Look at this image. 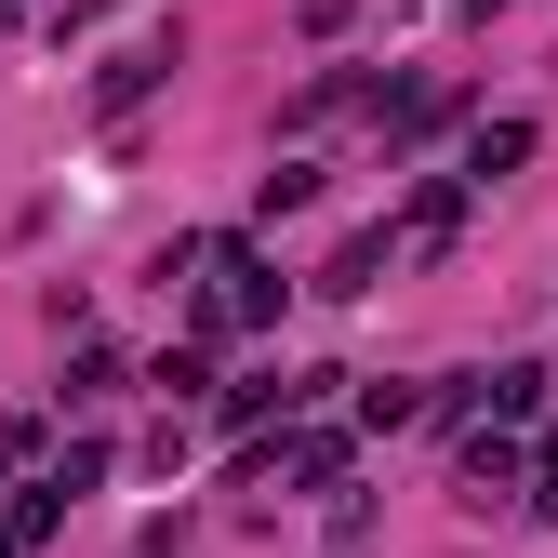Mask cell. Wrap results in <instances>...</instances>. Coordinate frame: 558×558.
<instances>
[{
    "instance_id": "5b68a950",
    "label": "cell",
    "mask_w": 558,
    "mask_h": 558,
    "mask_svg": "<svg viewBox=\"0 0 558 558\" xmlns=\"http://www.w3.org/2000/svg\"><path fill=\"white\" fill-rule=\"evenodd\" d=\"M532 147H545L532 120H478V147H465V186H506V173H532Z\"/></svg>"
},
{
    "instance_id": "7c38bea8",
    "label": "cell",
    "mask_w": 558,
    "mask_h": 558,
    "mask_svg": "<svg viewBox=\"0 0 558 558\" xmlns=\"http://www.w3.org/2000/svg\"><path fill=\"white\" fill-rule=\"evenodd\" d=\"M107 465H120L107 439H66V465H53V493H66V506H81V493H94V478H107Z\"/></svg>"
},
{
    "instance_id": "52a82bcc",
    "label": "cell",
    "mask_w": 558,
    "mask_h": 558,
    "mask_svg": "<svg viewBox=\"0 0 558 558\" xmlns=\"http://www.w3.org/2000/svg\"><path fill=\"white\" fill-rule=\"evenodd\" d=\"M532 412H545V373H532V360L478 373V426H532Z\"/></svg>"
},
{
    "instance_id": "30bf717a",
    "label": "cell",
    "mask_w": 558,
    "mask_h": 558,
    "mask_svg": "<svg viewBox=\"0 0 558 558\" xmlns=\"http://www.w3.org/2000/svg\"><path fill=\"white\" fill-rule=\"evenodd\" d=\"M386 253H399V227H386V240H345V253L319 266V293H373V266H386Z\"/></svg>"
},
{
    "instance_id": "277c9868",
    "label": "cell",
    "mask_w": 558,
    "mask_h": 558,
    "mask_svg": "<svg viewBox=\"0 0 558 558\" xmlns=\"http://www.w3.org/2000/svg\"><path fill=\"white\" fill-rule=\"evenodd\" d=\"M465 199H478L465 173H426V186H412V214H399V253H439V240L465 227Z\"/></svg>"
},
{
    "instance_id": "9c48e42d",
    "label": "cell",
    "mask_w": 558,
    "mask_h": 558,
    "mask_svg": "<svg viewBox=\"0 0 558 558\" xmlns=\"http://www.w3.org/2000/svg\"><path fill=\"white\" fill-rule=\"evenodd\" d=\"M147 386H160V399H214V345H160Z\"/></svg>"
},
{
    "instance_id": "7a4b0ae2",
    "label": "cell",
    "mask_w": 558,
    "mask_h": 558,
    "mask_svg": "<svg viewBox=\"0 0 558 558\" xmlns=\"http://www.w3.org/2000/svg\"><path fill=\"white\" fill-rule=\"evenodd\" d=\"M173 53H186V27H147L133 53H107V66H94V107H107V120H120V107H147V94L173 81Z\"/></svg>"
},
{
    "instance_id": "5bb4252c",
    "label": "cell",
    "mask_w": 558,
    "mask_h": 558,
    "mask_svg": "<svg viewBox=\"0 0 558 558\" xmlns=\"http://www.w3.org/2000/svg\"><path fill=\"white\" fill-rule=\"evenodd\" d=\"M0 14H27V0H0Z\"/></svg>"
},
{
    "instance_id": "4fadbf2b",
    "label": "cell",
    "mask_w": 558,
    "mask_h": 558,
    "mask_svg": "<svg viewBox=\"0 0 558 558\" xmlns=\"http://www.w3.org/2000/svg\"><path fill=\"white\" fill-rule=\"evenodd\" d=\"M0 478H40V412H14V426H0Z\"/></svg>"
},
{
    "instance_id": "8fae6325",
    "label": "cell",
    "mask_w": 558,
    "mask_h": 558,
    "mask_svg": "<svg viewBox=\"0 0 558 558\" xmlns=\"http://www.w3.org/2000/svg\"><path fill=\"white\" fill-rule=\"evenodd\" d=\"M360 94H373V81H360V66H319V81L293 94V133H306V120H332V107H360Z\"/></svg>"
},
{
    "instance_id": "3957f363",
    "label": "cell",
    "mask_w": 558,
    "mask_h": 558,
    "mask_svg": "<svg viewBox=\"0 0 558 558\" xmlns=\"http://www.w3.org/2000/svg\"><path fill=\"white\" fill-rule=\"evenodd\" d=\"M279 478H293V493H332V478H345V439H332V426L266 439V452H253V493H279Z\"/></svg>"
},
{
    "instance_id": "6da1fadb",
    "label": "cell",
    "mask_w": 558,
    "mask_h": 558,
    "mask_svg": "<svg viewBox=\"0 0 558 558\" xmlns=\"http://www.w3.org/2000/svg\"><path fill=\"white\" fill-rule=\"evenodd\" d=\"M279 293H293V279H279L240 227L199 240V345H227V332H279Z\"/></svg>"
},
{
    "instance_id": "8992f818",
    "label": "cell",
    "mask_w": 558,
    "mask_h": 558,
    "mask_svg": "<svg viewBox=\"0 0 558 558\" xmlns=\"http://www.w3.org/2000/svg\"><path fill=\"white\" fill-rule=\"evenodd\" d=\"M493 493H519V439L506 426H465V506H493Z\"/></svg>"
},
{
    "instance_id": "ba28073f",
    "label": "cell",
    "mask_w": 558,
    "mask_h": 558,
    "mask_svg": "<svg viewBox=\"0 0 558 558\" xmlns=\"http://www.w3.org/2000/svg\"><path fill=\"white\" fill-rule=\"evenodd\" d=\"M53 519H66V493H53V465H40V478H27V493H14V506H0V558H27V545H40Z\"/></svg>"
}]
</instances>
